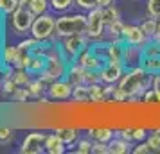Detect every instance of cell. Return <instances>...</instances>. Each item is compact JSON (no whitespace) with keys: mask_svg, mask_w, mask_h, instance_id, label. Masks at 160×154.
Returning <instances> with one entry per match:
<instances>
[{"mask_svg":"<svg viewBox=\"0 0 160 154\" xmlns=\"http://www.w3.org/2000/svg\"><path fill=\"white\" fill-rule=\"evenodd\" d=\"M151 82H153V73H149L142 66H137V68L126 70L122 79L117 82V86L126 93L128 99H140L151 88Z\"/></svg>","mask_w":160,"mask_h":154,"instance_id":"obj_1","label":"cell"},{"mask_svg":"<svg viewBox=\"0 0 160 154\" xmlns=\"http://www.w3.org/2000/svg\"><path fill=\"white\" fill-rule=\"evenodd\" d=\"M87 30V15L85 13H67L56 18V38H65L72 34H85Z\"/></svg>","mask_w":160,"mask_h":154,"instance_id":"obj_2","label":"cell"},{"mask_svg":"<svg viewBox=\"0 0 160 154\" xmlns=\"http://www.w3.org/2000/svg\"><path fill=\"white\" fill-rule=\"evenodd\" d=\"M85 36L88 38L90 43L106 40V23L102 20L101 7H95L87 13V30H85Z\"/></svg>","mask_w":160,"mask_h":154,"instance_id":"obj_3","label":"cell"},{"mask_svg":"<svg viewBox=\"0 0 160 154\" xmlns=\"http://www.w3.org/2000/svg\"><path fill=\"white\" fill-rule=\"evenodd\" d=\"M56 18L51 15H38L31 25V36L38 41H52L56 38Z\"/></svg>","mask_w":160,"mask_h":154,"instance_id":"obj_4","label":"cell"},{"mask_svg":"<svg viewBox=\"0 0 160 154\" xmlns=\"http://www.w3.org/2000/svg\"><path fill=\"white\" fill-rule=\"evenodd\" d=\"M88 45H90V41L85 34H72V36L59 38V49L68 61H74Z\"/></svg>","mask_w":160,"mask_h":154,"instance_id":"obj_5","label":"cell"},{"mask_svg":"<svg viewBox=\"0 0 160 154\" xmlns=\"http://www.w3.org/2000/svg\"><path fill=\"white\" fill-rule=\"evenodd\" d=\"M34 18L36 16L32 15L29 7L18 6L16 11L11 15V27L16 34H27V32H31V25L34 22Z\"/></svg>","mask_w":160,"mask_h":154,"instance_id":"obj_6","label":"cell"},{"mask_svg":"<svg viewBox=\"0 0 160 154\" xmlns=\"http://www.w3.org/2000/svg\"><path fill=\"white\" fill-rule=\"evenodd\" d=\"M45 138L47 133L42 131H32L23 138L22 145H20V152L22 154H42L45 152Z\"/></svg>","mask_w":160,"mask_h":154,"instance_id":"obj_7","label":"cell"},{"mask_svg":"<svg viewBox=\"0 0 160 154\" xmlns=\"http://www.w3.org/2000/svg\"><path fill=\"white\" fill-rule=\"evenodd\" d=\"M72 90H74V86L63 77V79H58V81L51 82V84L47 86V97H49L51 100L65 102L68 99H72Z\"/></svg>","mask_w":160,"mask_h":154,"instance_id":"obj_8","label":"cell"},{"mask_svg":"<svg viewBox=\"0 0 160 154\" xmlns=\"http://www.w3.org/2000/svg\"><path fill=\"white\" fill-rule=\"evenodd\" d=\"M74 61H76L78 65H81L83 68H88V70H101L102 66L106 65V61L92 49V45H88L87 49L81 52Z\"/></svg>","mask_w":160,"mask_h":154,"instance_id":"obj_9","label":"cell"},{"mask_svg":"<svg viewBox=\"0 0 160 154\" xmlns=\"http://www.w3.org/2000/svg\"><path fill=\"white\" fill-rule=\"evenodd\" d=\"M142 59H144V54H142V47H140V45L124 43V52H122V66H124V70L142 66Z\"/></svg>","mask_w":160,"mask_h":154,"instance_id":"obj_10","label":"cell"},{"mask_svg":"<svg viewBox=\"0 0 160 154\" xmlns=\"http://www.w3.org/2000/svg\"><path fill=\"white\" fill-rule=\"evenodd\" d=\"M121 40L128 45H140V47H144V45L149 41V40L146 38L142 27H140V25H133V23H124Z\"/></svg>","mask_w":160,"mask_h":154,"instance_id":"obj_11","label":"cell"},{"mask_svg":"<svg viewBox=\"0 0 160 154\" xmlns=\"http://www.w3.org/2000/svg\"><path fill=\"white\" fill-rule=\"evenodd\" d=\"M124 66L121 63H106L99 70V75H101V82L104 84H117V82L122 79L124 75Z\"/></svg>","mask_w":160,"mask_h":154,"instance_id":"obj_12","label":"cell"},{"mask_svg":"<svg viewBox=\"0 0 160 154\" xmlns=\"http://www.w3.org/2000/svg\"><path fill=\"white\" fill-rule=\"evenodd\" d=\"M87 133L94 142H104V143H108L115 136V129L108 125H90L87 127Z\"/></svg>","mask_w":160,"mask_h":154,"instance_id":"obj_13","label":"cell"},{"mask_svg":"<svg viewBox=\"0 0 160 154\" xmlns=\"http://www.w3.org/2000/svg\"><path fill=\"white\" fill-rule=\"evenodd\" d=\"M54 133L58 134L59 138L65 142V145H76L78 143V140H79V131H78V127H74V125H58Z\"/></svg>","mask_w":160,"mask_h":154,"instance_id":"obj_14","label":"cell"},{"mask_svg":"<svg viewBox=\"0 0 160 154\" xmlns=\"http://www.w3.org/2000/svg\"><path fill=\"white\" fill-rule=\"evenodd\" d=\"M65 151H67L65 142L59 138L56 133L47 134V138H45V152H49V154H63Z\"/></svg>","mask_w":160,"mask_h":154,"instance_id":"obj_15","label":"cell"},{"mask_svg":"<svg viewBox=\"0 0 160 154\" xmlns=\"http://www.w3.org/2000/svg\"><path fill=\"white\" fill-rule=\"evenodd\" d=\"M108 145H110V154H128V152H131V149H133V143H131V142L121 138V136H117V134L108 142Z\"/></svg>","mask_w":160,"mask_h":154,"instance_id":"obj_16","label":"cell"},{"mask_svg":"<svg viewBox=\"0 0 160 154\" xmlns=\"http://www.w3.org/2000/svg\"><path fill=\"white\" fill-rule=\"evenodd\" d=\"M83 73H85V68L81 65H78L76 61H72L70 65H68V70H67V73H65V79L72 86H78V84H85L83 82Z\"/></svg>","mask_w":160,"mask_h":154,"instance_id":"obj_17","label":"cell"},{"mask_svg":"<svg viewBox=\"0 0 160 154\" xmlns=\"http://www.w3.org/2000/svg\"><path fill=\"white\" fill-rule=\"evenodd\" d=\"M18 58H20V49L18 45H8L4 47L2 50V61L8 68H15L16 63H18Z\"/></svg>","mask_w":160,"mask_h":154,"instance_id":"obj_18","label":"cell"},{"mask_svg":"<svg viewBox=\"0 0 160 154\" xmlns=\"http://www.w3.org/2000/svg\"><path fill=\"white\" fill-rule=\"evenodd\" d=\"M25 88H27V91H29V97H32V99H40V97L47 95V84H45L40 77L31 79V82L25 86Z\"/></svg>","mask_w":160,"mask_h":154,"instance_id":"obj_19","label":"cell"},{"mask_svg":"<svg viewBox=\"0 0 160 154\" xmlns=\"http://www.w3.org/2000/svg\"><path fill=\"white\" fill-rule=\"evenodd\" d=\"M140 27L144 30V34L148 40H155V34H157V27H158V18H153V16H148L146 20H142Z\"/></svg>","mask_w":160,"mask_h":154,"instance_id":"obj_20","label":"cell"},{"mask_svg":"<svg viewBox=\"0 0 160 154\" xmlns=\"http://www.w3.org/2000/svg\"><path fill=\"white\" fill-rule=\"evenodd\" d=\"M11 77H13V81L18 84V86H27L31 82V72L29 70H25V68H11Z\"/></svg>","mask_w":160,"mask_h":154,"instance_id":"obj_21","label":"cell"},{"mask_svg":"<svg viewBox=\"0 0 160 154\" xmlns=\"http://www.w3.org/2000/svg\"><path fill=\"white\" fill-rule=\"evenodd\" d=\"M72 100L74 102H88V100H90V90H88V84H78V86H74Z\"/></svg>","mask_w":160,"mask_h":154,"instance_id":"obj_22","label":"cell"},{"mask_svg":"<svg viewBox=\"0 0 160 154\" xmlns=\"http://www.w3.org/2000/svg\"><path fill=\"white\" fill-rule=\"evenodd\" d=\"M101 13H102V20H104L106 25L117 22V20H121V13H119V9H117L113 4L108 6V7H101Z\"/></svg>","mask_w":160,"mask_h":154,"instance_id":"obj_23","label":"cell"},{"mask_svg":"<svg viewBox=\"0 0 160 154\" xmlns=\"http://www.w3.org/2000/svg\"><path fill=\"white\" fill-rule=\"evenodd\" d=\"M49 4L54 13H67L72 9V6H76V0H49Z\"/></svg>","mask_w":160,"mask_h":154,"instance_id":"obj_24","label":"cell"},{"mask_svg":"<svg viewBox=\"0 0 160 154\" xmlns=\"http://www.w3.org/2000/svg\"><path fill=\"white\" fill-rule=\"evenodd\" d=\"M142 54L144 58H160V43L157 40H149L142 47Z\"/></svg>","mask_w":160,"mask_h":154,"instance_id":"obj_25","label":"cell"},{"mask_svg":"<svg viewBox=\"0 0 160 154\" xmlns=\"http://www.w3.org/2000/svg\"><path fill=\"white\" fill-rule=\"evenodd\" d=\"M51 7V4H49V0H31L29 4V9L32 11V15L38 16V15H45L47 11Z\"/></svg>","mask_w":160,"mask_h":154,"instance_id":"obj_26","label":"cell"},{"mask_svg":"<svg viewBox=\"0 0 160 154\" xmlns=\"http://www.w3.org/2000/svg\"><path fill=\"white\" fill-rule=\"evenodd\" d=\"M146 142L149 143V147H151L153 154H160V127H155L149 134H148V138H146Z\"/></svg>","mask_w":160,"mask_h":154,"instance_id":"obj_27","label":"cell"},{"mask_svg":"<svg viewBox=\"0 0 160 154\" xmlns=\"http://www.w3.org/2000/svg\"><path fill=\"white\" fill-rule=\"evenodd\" d=\"M142 68H146L149 73H160V58H144L142 59Z\"/></svg>","mask_w":160,"mask_h":154,"instance_id":"obj_28","label":"cell"},{"mask_svg":"<svg viewBox=\"0 0 160 154\" xmlns=\"http://www.w3.org/2000/svg\"><path fill=\"white\" fill-rule=\"evenodd\" d=\"M78 149H76V152L78 154H90L92 152V147H94V140L90 138H79L78 140Z\"/></svg>","mask_w":160,"mask_h":154,"instance_id":"obj_29","label":"cell"},{"mask_svg":"<svg viewBox=\"0 0 160 154\" xmlns=\"http://www.w3.org/2000/svg\"><path fill=\"white\" fill-rule=\"evenodd\" d=\"M20 4H18V0H0V13H4V15H13L16 11Z\"/></svg>","mask_w":160,"mask_h":154,"instance_id":"obj_30","label":"cell"},{"mask_svg":"<svg viewBox=\"0 0 160 154\" xmlns=\"http://www.w3.org/2000/svg\"><path fill=\"white\" fill-rule=\"evenodd\" d=\"M13 138H15V129H11L8 125H0V143L8 145V143H11Z\"/></svg>","mask_w":160,"mask_h":154,"instance_id":"obj_31","label":"cell"},{"mask_svg":"<svg viewBox=\"0 0 160 154\" xmlns=\"http://www.w3.org/2000/svg\"><path fill=\"white\" fill-rule=\"evenodd\" d=\"M146 11H148V16H153V18L160 20V0H148Z\"/></svg>","mask_w":160,"mask_h":154,"instance_id":"obj_32","label":"cell"},{"mask_svg":"<svg viewBox=\"0 0 160 154\" xmlns=\"http://www.w3.org/2000/svg\"><path fill=\"white\" fill-rule=\"evenodd\" d=\"M11 97H13V100H16V102H25V100L29 99V91H27L25 86H18V88L11 93Z\"/></svg>","mask_w":160,"mask_h":154,"instance_id":"obj_33","label":"cell"},{"mask_svg":"<svg viewBox=\"0 0 160 154\" xmlns=\"http://www.w3.org/2000/svg\"><path fill=\"white\" fill-rule=\"evenodd\" d=\"M131 152L133 154H153L151 147H149V143L148 142H137L135 145H133V149H131Z\"/></svg>","mask_w":160,"mask_h":154,"instance_id":"obj_34","label":"cell"},{"mask_svg":"<svg viewBox=\"0 0 160 154\" xmlns=\"http://www.w3.org/2000/svg\"><path fill=\"white\" fill-rule=\"evenodd\" d=\"M148 134H149V131H148V127H144V125L133 127V142H135V143H137V142H144V140L148 138Z\"/></svg>","mask_w":160,"mask_h":154,"instance_id":"obj_35","label":"cell"},{"mask_svg":"<svg viewBox=\"0 0 160 154\" xmlns=\"http://www.w3.org/2000/svg\"><path fill=\"white\" fill-rule=\"evenodd\" d=\"M76 6H78L81 11L88 13V11H92V9L97 7V2H95V0H76Z\"/></svg>","mask_w":160,"mask_h":154,"instance_id":"obj_36","label":"cell"},{"mask_svg":"<svg viewBox=\"0 0 160 154\" xmlns=\"http://www.w3.org/2000/svg\"><path fill=\"white\" fill-rule=\"evenodd\" d=\"M92 152L94 154H110V145L104 143V142H94Z\"/></svg>","mask_w":160,"mask_h":154,"instance_id":"obj_37","label":"cell"},{"mask_svg":"<svg viewBox=\"0 0 160 154\" xmlns=\"http://www.w3.org/2000/svg\"><path fill=\"white\" fill-rule=\"evenodd\" d=\"M151 88L157 91V95H158V99H160V73H155V75H153Z\"/></svg>","mask_w":160,"mask_h":154,"instance_id":"obj_38","label":"cell"},{"mask_svg":"<svg viewBox=\"0 0 160 154\" xmlns=\"http://www.w3.org/2000/svg\"><path fill=\"white\" fill-rule=\"evenodd\" d=\"M97 2V7H108L113 4V0H95Z\"/></svg>","mask_w":160,"mask_h":154,"instance_id":"obj_39","label":"cell"},{"mask_svg":"<svg viewBox=\"0 0 160 154\" xmlns=\"http://www.w3.org/2000/svg\"><path fill=\"white\" fill-rule=\"evenodd\" d=\"M18 4H20V6H23V7H29L31 0H18Z\"/></svg>","mask_w":160,"mask_h":154,"instance_id":"obj_40","label":"cell"},{"mask_svg":"<svg viewBox=\"0 0 160 154\" xmlns=\"http://www.w3.org/2000/svg\"><path fill=\"white\" fill-rule=\"evenodd\" d=\"M155 40L160 43V20H158V27H157V34H155Z\"/></svg>","mask_w":160,"mask_h":154,"instance_id":"obj_41","label":"cell"}]
</instances>
